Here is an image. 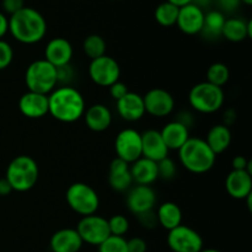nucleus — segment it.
Here are the masks:
<instances>
[{
	"mask_svg": "<svg viewBox=\"0 0 252 252\" xmlns=\"http://www.w3.org/2000/svg\"><path fill=\"white\" fill-rule=\"evenodd\" d=\"M85 98L71 86H59L48 95V113L57 121L73 123L85 113Z\"/></svg>",
	"mask_w": 252,
	"mask_h": 252,
	"instance_id": "nucleus-1",
	"label": "nucleus"
},
{
	"mask_svg": "<svg viewBox=\"0 0 252 252\" xmlns=\"http://www.w3.org/2000/svg\"><path fill=\"white\" fill-rule=\"evenodd\" d=\"M9 32L20 43H38L47 33L46 19L33 7L25 6L9 17Z\"/></svg>",
	"mask_w": 252,
	"mask_h": 252,
	"instance_id": "nucleus-2",
	"label": "nucleus"
},
{
	"mask_svg": "<svg viewBox=\"0 0 252 252\" xmlns=\"http://www.w3.org/2000/svg\"><path fill=\"white\" fill-rule=\"evenodd\" d=\"M177 152L181 164L192 174H206L216 164L217 155L202 138L189 137Z\"/></svg>",
	"mask_w": 252,
	"mask_h": 252,
	"instance_id": "nucleus-3",
	"label": "nucleus"
},
{
	"mask_svg": "<svg viewBox=\"0 0 252 252\" xmlns=\"http://www.w3.org/2000/svg\"><path fill=\"white\" fill-rule=\"evenodd\" d=\"M39 170L36 160L29 155H19L7 165L5 179L11 186L12 191L27 192L36 186Z\"/></svg>",
	"mask_w": 252,
	"mask_h": 252,
	"instance_id": "nucleus-4",
	"label": "nucleus"
},
{
	"mask_svg": "<svg viewBox=\"0 0 252 252\" xmlns=\"http://www.w3.org/2000/svg\"><path fill=\"white\" fill-rule=\"evenodd\" d=\"M25 83L29 91L49 95L58 85L57 68L46 59L32 62L25 73Z\"/></svg>",
	"mask_w": 252,
	"mask_h": 252,
	"instance_id": "nucleus-5",
	"label": "nucleus"
},
{
	"mask_svg": "<svg viewBox=\"0 0 252 252\" xmlns=\"http://www.w3.org/2000/svg\"><path fill=\"white\" fill-rule=\"evenodd\" d=\"M225 95L223 88L213 85L208 81H203L189 90V102L197 112L209 115L220 110L224 105Z\"/></svg>",
	"mask_w": 252,
	"mask_h": 252,
	"instance_id": "nucleus-6",
	"label": "nucleus"
},
{
	"mask_svg": "<svg viewBox=\"0 0 252 252\" xmlns=\"http://www.w3.org/2000/svg\"><path fill=\"white\" fill-rule=\"evenodd\" d=\"M65 199L71 211L81 217L96 214L100 207V198L95 189L84 182L70 185L65 192Z\"/></svg>",
	"mask_w": 252,
	"mask_h": 252,
	"instance_id": "nucleus-7",
	"label": "nucleus"
},
{
	"mask_svg": "<svg viewBox=\"0 0 252 252\" xmlns=\"http://www.w3.org/2000/svg\"><path fill=\"white\" fill-rule=\"evenodd\" d=\"M76 231L80 235L83 243L94 246L102 244L111 235L108 220L97 214L83 217L78 223Z\"/></svg>",
	"mask_w": 252,
	"mask_h": 252,
	"instance_id": "nucleus-8",
	"label": "nucleus"
},
{
	"mask_svg": "<svg viewBox=\"0 0 252 252\" xmlns=\"http://www.w3.org/2000/svg\"><path fill=\"white\" fill-rule=\"evenodd\" d=\"M89 76L98 86L110 88L120 81L121 68L115 58L110 56H102L93 59L89 65Z\"/></svg>",
	"mask_w": 252,
	"mask_h": 252,
	"instance_id": "nucleus-9",
	"label": "nucleus"
},
{
	"mask_svg": "<svg viewBox=\"0 0 252 252\" xmlns=\"http://www.w3.org/2000/svg\"><path fill=\"white\" fill-rule=\"evenodd\" d=\"M115 150L118 159L133 164L142 158V133L133 128L121 130L115 140Z\"/></svg>",
	"mask_w": 252,
	"mask_h": 252,
	"instance_id": "nucleus-10",
	"label": "nucleus"
},
{
	"mask_svg": "<svg viewBox=\"0 0 252 252\" xmlns=\"http://www.w3.org/2000/svg\"><path fill=\"white\" fill-rule=\"evenodd\" d=\"M167 245L172 252H199L203 249V239L194 229L181 224L169 231Z\"/></svg>",
	"mask_w": 252,
	"mask_h": 252,
	"instance_id": "nucleus-11",
	"label": "nucleus"
},
{
	"mask_svg": "<svg viewBox=\"0 0 252 252\" xmlns=\"http://www.w3.org/2000/svg\"><path fill=\"white\" fill-rule=\"evenodd\" d=\"M145 113L154 117H166L171 115L175 108V98L167 90L154 88L143 96Z\"/></svg>",
	"mask_w": 252,
	"mask_h": 252,
	"instance_id": "nucleus-12",
	"label": "nucleus"
},
{
	"mask_svg": "<svg viewBox=\"0 0 252 252\" xmlns=\"http://www.w3.org/2000/svg\"><path fill=\"white\" fill-rule=\"evenodd\" d=\"M157 204V193L150 186L137 185L129 189L127 194V207L133 214L147 213L154 209Z\"/></svg>",
	"mask_w": 252,
	"mask_h": 252,
	"instance_id": "nucleus-13",
	"label": "nucleus"
},
{
	"mask_svg": "<svg viewBox=\"0 0 252 252\" xmlns=\"http://www.w3.org/2000/svg\"><path fill=\"white\" fill-rule=\"evenodd\" d=\"M180 31L186 34L201 33L204 25V11L194 4H189L179 10L176 21Z\"/></svg>",
	"mask_w": 252,
	"mask_h": 252,
	"instance_id": "nucleus-14",
	"label": "nucleus"
},
{
	"mask_svg": "<svg viewBox=\"0 0 252 252\" xmlns=\"http://www.w3.org/2000/svg\"><path fill=\"white\" fill-rule=\"evenodd\" d=\"M71 58H73V46L68 39L57 37L47 43L44 49V59L53 66L59 68L70 64Z\"/></svg>",
	"mask_w": 252,
	"mask_h": 252,
	"instance_id": "nucleus-15",
	"label": "nucleus"
},
{
	"mask_svg": "<svg viewBox=\"0 0 252 252\" xmlns=\"http://www.w3.org/2000/svg\"><path fill=\"white\" fill-rule=\"evenodd\" d=\"M19 110L25 117L37 120L48 115V95L27 91L20 97Z\"/></svg>",
	"mask_w": 252,
	"mask_h": 252,
	"instance_id": "nucleus-16",
	"label": "nucleus"
},
{
	"mask_svg": "<svg viewBox=\"0 0 252 252\" xmlns=\"http://www.w3.org/2000/svg\"><path fill=\"white\" fill-rule=\"evenodd\" d=\"M166 144L162 140L159 130L148 129L142 133V157L159 162L160 160L169 157Z\"/></svg>",
	"mask_w": 252,
	"mask_h": 252,
	"instance_id": "nucleus-17",
	"label": "nucleus"
},
{
	"mask_svg": "<svg viewBox=\"0 0 252 252\" xmlns=\"http://www.w3.org/2000/svg\"><path fill=\"white\" fill-rule=\"evenodd\" d=\"M226 192L235 199H245L252 194V176L245 170H233L226 176Z\"/></svg>",
	"mask_w": 252,
	"mask_h": 252,
	"instance_id": "nucleus-18",
	"label": "nucleus"
},
{
	"mask_svg": "<svg viewBox=\"0 0 252 252\" xmlns=\"http://www.w3.org/2000/svg\"><path fill=\"white\" fill-rule=\"evenodd\" d=\"M117 112L128 122H137L145 115L143 96L137 93H128L121 100L117 101Z\"/></svg>",
	"mask_w": 252,
	"mask_h": 252,
	"instance_id": "nucleus-19",
	"label": "nucleus"
},
{
	"mask_svg": "<svg viewBox=\"0 0 252 252\" xmlns=\"http://www.w3.org/2000/svg\"><path fill=\"white\" fill-rule=\"evenodd\" d=\"M83 244L76 229L71 228L56 231L49 241L52 252H79L83 248Z\"/></svg>",
	"mask_w": 252,
	"mask_h": 252,
	"instance_id": "nucleus-20",
	"label": "nucleus"
},
{
	"mask_svg": "<svg viewBox=\"0 0 252 252\" xmlns=\"http://www.w3.org/2000/svg\"><path fill=\"white\" fill-rule=\"evenodd\" d=\"M108 184L111 189L117 192H125L129 189L133 184L129 164L118 158L113 159L108 171Z\"/></svg>",
	"mask_w": 252,
	"mask_h": 252,
	"instance_id": "nucleus-21",
	"label": "nucleus"
},
{
	"mask_svg": "<svg viewBox=\"0 0 252 252\" xmlns=\"http://www.w3.org/2000/svg\"><path fill=\"white\" fill-rule=\"evenodd\" d=\"M89 129L93 132H103L112 123V113L107 106L102 103H95L90 106L83 116Z\"/></svg>",
	"mask_w": 252,
	"mask_h": 252,
	"instance_id": "nucleus-22",
	"label": "nucleus"
},
{
	"mask_svg": "<svg viewBox=\"0 0 252 252\" xmlns=\"http://www.w3.org/2000/svg\"><path fill=\"white\" fill-rule=\"evenodd\" d=\"M162 140L169 150H179L189 139V128L179 121H172L160 130Z\"/></svg>",
	"mask_w": 252,
	"mask_h": 252,
	"instance_id": "nucleus-23",
	"label": "nucleus"
},
{
	"mask_svg": "<svg viewBox=\"0 0 252 252\" xmlns=\"http://www.w3.org/2000/svg\"><path fill=\"white\" fill-rule=\"evenodd\" d=\"M130 174H132L133 182H135L137 185L150 186L159 179L158 162L147 159V158H139L130 166Z\"/></svg>",
	"mask_w": 252,
	"mask_h": 252,
	"instance_id": "nucleus-24",
	"label": "nucleus"
},
{
	"mask_svg": "<svg viewBox=\"0 0 252 252\" xmlns=\"http://www.w3.org/2000/svg\"><path fill=\"white\" fill-rule=\"evenodd\" d=\"M221 36L229 42H241L252 37V21H245L239 17L226 19L221 30Z\"/></svg>",
	"mask_w": 252,
	"mask_h": 252,
	"instance_id": "nucleus-25",
	"label": "nucleus"
},
{
	"mask_svg": "<svg viewBox=\"0 0 252 252\" xmlns=\"http://www.w3.org/2000/svg\"><path fill=\"white\" fill-rule=\"evenodd\" d=\"M231 139H233V135H231L230 128L224 125H216L209 129L204 140L211 148L212 152L218 155L225 152L230 147Z\"/></svg>",
	"mask_w": 252,
	"mask_h": 252,
	"instance_id": "nucleus-26",
	"label": "nucleus"
},
{
	"mask_svg": "<svg viewBox=\"0 0 252 252\" xmlns=\"http://www.w3.org/2000/svg\"><path fill=\"white\" fill-rule=\"evenodd\" d=\"M158 224L166 230H172L182 224V211L174 202H165L158 208Z\"/></svg>",
	"mask_w": 252,
	"mask_h": 252,
	"instance_id": "nucleus-27",
	"label": "nucleus"
},
{
	"mask_svg": "<svg viewBox=\"0 0 252 252\" xmlns=\"http://www.w3.org/2000/svg\"><path fill=\"white\" fill-rule=\"evenodd\" d=\"M225 16L220 10H212L204 14V25L201 33L207 38H217L221 36V30L225 24Z\"/></svg>",
	"mask_w": 252,
	"mask_h": 252,
	"instance_id": "nucleus-28",
	"label": "nucleus"
},
{
	"mask_svg": "<svg viewBox=\"0 0 252 252\" xmlns=\"http://www.w3.org/2000/svg\"><path fill=\"white\" fill-rule=\"evenodd\" d=\"M179 7L170 4L169 1H164L155 9L154 16L159 25L164 27H171L176 25L177 16H179Z\"/></svg>",
	"mask_w": 252,
	"mask_h": 252,
	"instance_id": "nucleus-29",
	"label": "nucleus"
},
{
	"mask_svg": "<svg viewBox=\"0 0 252 252\" xmlns=\"http://www.w3.org/2000/svg\"><path fill=\"white\" fill-rule=\"evenodd\" d=\"M83 49L84 53L93 61V59L105 56L107 44H106L105 38L101 37L100 34H90L84 39Z\"/></svg>",
	"mask_w": 252,
	"mask_h": 252,
	"instance_id": "nucleus-30",
	"label": "nucleus"
},
{
	"mask_svg": "<svg viewBox=\"0 0 252 252\" xmlns=\"http://www.w3.org/2000/svg\"><path fill=\"white\" fill-rule=\"evenodd\" d=\"M230 78V70L224 63H213L207 70V81L213 85L223 88Z\"/></svg>",
	"mask_w": 252,
	"mask_h": 252,
	"instance_id": "nucleus-31",
	"label": "nucleus"
},
{
	"mask_svg": "<svg viewBox=\"0 0 252 252\" xmlns=\"http://www.w3.org/2000/svg\"><path fill=\"white\" fill-rule=\"evenodd\" d=\"M98 252H128L127 240L123 236L110 235L98 245Z\"/></svg>",
	"mask_w": 252,
	"mask_h": 252,
	"instance_id": "nucleus-32",
	"label": "nucleus"
},
{
	"mask_svg": "<svg viewBox=\"0 0 252 252\" xmlns=\"http://www.w3.org/2000/svg\"><path fill=\"white\" fill-rule=\"evenodd\" d=\"M107 220L111 235L123 236L125 238V235L129 230V221H128V219L125 216L116 214V216L111 217Z\"/></svg>",
	"mask_w": 252,
	"mask_h": 252,
	"instance_id": "nucleus-33",
	"label": "nucleus"
},
{
	"mask_svg": "<svg viewBox=\"0 0 252 252\" xmlns=\"http://www.w3.org/2000/svg\"><path fill=\"white\" fill-rule=\"evenodd\" d=\"M158 175L159 179L162 180H172L176 176V164L169 157L160 160L158 162Z\"/></svg>",
	"mask_w": 252,
	"mask_h": 252,
	"instance_id": "nucleus-34",
	"label": "nucleus"
},
{
	"mask_svg": "<svg viewBox=\"0 0 252 252\" xmlns=\"http://www.w3.org/2000/svg\"><path fill=\"white\" fill-rule=\"evenodd\" d=\"M14 59V49L9 42L0 39V70L9 68Z\"/></svg>",
	"mask_w": 252,
	"mask_h": 252,
	"instance_id": "nucleus-35",
	"label": "nucleus"
},
{
	"mask_svg": "<svg viewBox=\"0 0 252 252\" xmlns=\"http://www.w3.org/2000/svg\"><path fill=\"white\" fill-rule=\"evenodd\" d=\"M73 76L74 71L70 64L57 68V80H58V84H61V86H69V83L73 80Z\"/></svg>",
	"mask_w": 252,
	"mask_h": 252,
	"instance_id": "nucleus-36",
	"label": "nucleus"
},
{
	"mask_svg": "<svg viewBox=\"0 0 252 252\" xmlns=\"http://www.w3.org/2000/svg\"><path fill=\"white\" fill-rule=\"evenodd\" d=\"M2 10L10 16L25 7V0H2Z\"/></svg>",
	"mask_w": 252,
	"mask_h": 252,
	"instance_id": "nucleus-37",
	"label": "nucleus"
},
{
	"mask_svg": "<svg viewBox=\"0 0 252 252\" xmlns=\"http://www.w3.org/2000/svg\"><path fill=\"white\" fill-rule=\"evenodd\" d=\"M108 89H110L111 97L116 101L121 100L123 96L127 95V94L129 93V91H128L127 85L123 83H121V81H117V83H115L113 85H111Z\"/></svg>",
	"mask_w": 252,
	"mask_h": 252,
	"instance_id": "nucleus-38",
	"label": "nucleus"
},
{
	"mask_svg": "<svg viewBox=\"0 0 252 252\" xmlns=\"http://www.w3.org/2000/svg\"><path fill=\"white\" fill-rule=\"evenodd\" d=\"M138 219H139L140 224H142L144 228L152 229L155 228L158 225V218H157V213H154L153 211L147 212V213H143L137 216Z\"/></svg>",
	"mask_w": 252,
	"mask_h": 252,
	"instance_id": "nucleus-39",
	"label": "nucleus"
},
{
	"mask_svg": "<svg viewBox=\"0 0 252 252\" xmlns=\"http://www.w3.org/2000/svg\"><path fill=\"white\" fill-rule=\"evenodd\" d=\"M128 252H147V243L142 238H132L127 240Z\"/></svg>",
	"mask_w": 252,
	"mask_h": 252,
	"instance_id": "nucleus-40",
	"label": "nucleus"
},
{
	"mask_svg": "<svg viewBox=\"0 0 252 252\" xmlns=\"http://www.w3.org/2000/svg\"><path fill=\"white\" fill-rule=\"evenodd\" d=\"M231 165H233V170H245V171L250 172L251 174V161L250 160L246 159L245 157H241V155H238V157H235L233 159V162H231Z\"/></svg>",
	"mask_w": 252,
	"mask_h": 252,
	"instance_id": "nucleus-41",
	"label": "nucleus"
},
{
	"mask_svg": "<svg viewBox=\"0 0 252 252\" xmlns=\"http://www.w3.org/2000/svg\"><path fill=\"white\" fill-rule=\"evenodd\" d=\"M219 4V7L221 9V12H233L240 6L241 0H217Z\"/></svg>",
	"mask_w": 252,
	"mask_h": 252,
	"instance_id": "nucleus-42",
	"label": "nucleus"
},
{
	"mask_svg": "<svg viewBox=\"0 0 252 252\" xmlns=\"http://www.w3.org/2000/svg\"><path fill=\"white\" fill-rule=\"evenodd\" d=\"M9 32V19L4 12L0 11V39Z\"/></svg>",
	"mask_w": 252,
	"mask_h": 252,
	"instance_id": "nucleus-43",
	"label": "nucleus"
},
{
	"mask_svg": "<svg viewBox=\"0 0 252 252\" xmlns=\"http://www.w3.org/2000/svg\"><path fill=\"white\" fill-rule=\"evenodd\" d=\"M236 120V112L234 110H226L225 112H224V126H226V127H230L231 125H233L234 122H235Z\"/></svg>",
	"mask_w": 252,
	"mask_h": 252,
	"instance_id": "nucleus-44",
	"label": "nucleus"
},
{
	"mask_svg": "<svg viewBox=\"0 0 252 252\" xmlns=\"http://www.w3.org/2000/svg\"><path fill=\"white\" fill-rule=\"evenodd\" d=\"M12 192L11 186L10 184L7 182V180L5 179H0V196H7Z\"/></svg>",
	"mask_w": 252,
	"mask_h": 252,
	"instance_id": "nucleus-45",
	"label": "nucleus"
},
{
	"mask_svg": "<svg viewBox=\"0 0 252 252\" xmlns=\"http://www.w3.org/2000/svg\"><path fill=\"white\" fill-rule=\"evenodd\" d=\"M176 121H179V122H181L182 125L186 126L187 128H189V126H191L192 122H193V118H192V116L189 115V112H181Z\"/></svg>",
	"mask_w": 252,
	"mask_h": 252,
	"instance_id": "nucleus-46",
	"label": "nucleus"
},
{
	"mask_svg": "<svg viewBox=\"0 0 252 252\" xmlns=\"http://www.w3.org/2000/svg\"><path fill=\"white\" fill-rule=\"evenodd\" d=\"M166 1H169L170 4L175 5L176 7L181 9V7L186 6V5L192 4V1H193V0H166Z\"/></svg>",
	"mask_w": 252,
	"mask_h": 252,
	"instance_id": "nucleus-47",
	"label": "nucleus"
},
{
	"mask_svg": "<svg viewBox=\"0 0 252 252\" xmlns=\"http://www.w3.org/2000/svg\"><path fill=\"white\" fill-rule=\"evenodd\" d=\"M199 252H221V251L216 250V249H202Z\"/></svg>",
	"mask_w": 252,
	"mask_h": 252,
	"instance_id": "nucleus-48",
	"label": "nucleus"
},
{
	"mask_svg": "<svg viewBox=\"0 0 252 252\" xmlns=\"http://www.w3.org/2000/svg\"><path fill=\"white\" fill-rule=\"evenodd\" d=\"M241 2H244V4L248 5V6H250V5H252V0H241Z\"/></svg>",
	"mask_w": 252,
	"mask_h": 252,
	"instance_id": "nucleus-49",
	"label": "nucleus"
}]
</instances>
